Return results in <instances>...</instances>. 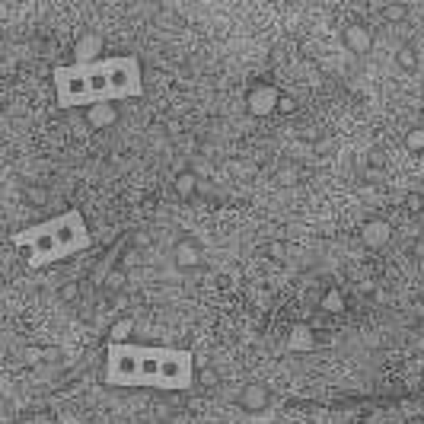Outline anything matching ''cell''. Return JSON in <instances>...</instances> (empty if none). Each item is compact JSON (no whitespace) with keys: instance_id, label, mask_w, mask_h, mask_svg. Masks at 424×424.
Listing matches in <instances>:
<instances>
[{"instance_id":"cell-1","label":"cell","mask_w":424,"mask_h":424,"mask_svg":"<svg viewBox=\"0 0 424 424\" xmlns=\"http://www.w3.org/2000/svg\"><path fill=\"white\" fill-rule=\"evenodd\" d=\"M58 109L99 103H125L144 96V71L137 55H112L99 64H58L52 71Z\"/></svg>"},{"instance_id":"cell-2","label":"cell","mask_w":424,"mask_h":424,"mask_svg":"<svg viewBox=\"0 0 424 424\" xmlns=\"http://www.w3.org/2000/svg\"><path fill=\"white\" fill-rule=\"evenodd\" d=\"M195 379V357L185 348L163 345H109L105 348V383L144 386V389L179 392Z\"/></svg>"},{"instance_id":"cell-3","label":"cell","mask_w":424,"mask_h":424,"mask_svg":"<svg viewBox=\"0 0 424 424\" xmlns=\"http://www.w3.org/2000/svg\"><path fill=\"white\" fill-rule=\"evenodd\" d=\"M10 243L16 249L26 252V265L29 268H48L55 262H64V258L77 256V252L90 249L93 246V233L86 227V217L77 207H67L58 217L33 224L26 230H16L10 236Z\"/></svg>"},{"instance_id":"cell-4","label":"cell","mask_w":424,"mask_h":424,"mask_svg":"<svg viewBox=\"0 0 424 424\" xmlns=\"http://www.w3.org/2000/svg\"><path fill=\"white\" fill-rule=\"evenodd\" d=\"M103 52H105V42L99 33H86L77 39V45H74V64H99L103 61Z\"/></svg>"},{"instance_id":"cell-5","label":"cell","mask_w":424,"mask_h":424,"mask_svg":"<svg viewBox=\"0 0 424 424\" xmlns=\"http://www.w3.org/2000/svg\"><path fill=\"white\" fill-rule=\"evenodd\" d=\"M281 96H284V93H277L275 86H268V84L256 86V90L249 93V112H252V115H271V112H277Z\"/></svg>"},{"instance_id":"cell-6","label":"cell","mask_w":424,"mask_h":424,"mask_svg":"<svg viewBox=\"0 0 424 424\" xmlns=\"http://www.w3.org/2000/svg\"><path fill=\"white\" fill-rule=\"evenodd\" d=\"M268 402H271V392H268V386H262V383H249L239 392V405H243L246 411H265Z\"/></svg>"},{"instance_id":"cell-7","label":"cell","mask_w":424,"mask_h":424,"mask_svg":"<svg viewBox=\"0 0 424 424\" xmlns=\"http://www.w3.org/2000/svg\"><path fill=\"white\" fill-rule=\"evenodd\" d=\"M115 122H118V105L115 103H99V105H93V109H86V125L96 128V131L112 128Z\"/></svg>"},{"instance_id":"cell-8","label":"cell","mask_w":424,"mask_h":424,"mask_svg":"<svg viewBox=\"0 0 424 424\" xmlns=\"http://www.w3.org/2000/svg\"><path fill=\"white\" fill-rule=\"evenodd\" d=\"M345 45L354 55H367L373 48V33L367 26H360V23H354V26L345 29Z\"/></svg>"},{"instance_id":"cell-9","label":"cell","mask_w":424,"mask_h":424,"mask_svg":"<svg viewBox=\"0 0 424 424\" xmlns=\"http://www.w3.org/2000/svg\"><path fill=\"white\" fill-rule=\"evenodd\" d=\"M201 246L198 243H192V239H182V243H176V249H173V262L179 265V268H198L201 265Z\"/></svg>"},{"instance_id":"cell-10","label":"cell","mask_w":424,"mask_h":424,"mask_svg":"<svg viewBox=\"0 0 424 424\" xmlns=\"http://www.w3.org/2000/svg\"><path fill=\"white\" fill-rule=\"evenodd\" d=\"M360 239H364L370 249H379V246L389 243V224H386V220H367L364 230H360Z\"/></svg>"},{"instance_id":"cell-11","label":"cell","mask_w":424,"mask_h":424,"mask_svg":"<svg viewBox=\"0 0 424 424\" xmlns=\"http://www.w3.org/2000/svg\"><path fill=\"white\" fill-rule=\"evenodd\" d=\"M131 332H134V319H118L109 328V345H131Z\"/></svg>"},{"instance_id":"cell-12","label":"cell","mask_w":424,"mask_h":424,"mask_svg":"<svg viewBox=\"0 0 424 424\" xmlns=\"http://www.w3.org/2000/svg\"><path fill=\"white\" fill-rule=\"evenodd\" d=\"M195 188H198V176L195 173H179V179H176V195H179V198H192Z\"/></svg>"},{"instance_id":"cell-13","label":"cell","mask_w":424,"mask_h":424,"mask_svg":"<svg viewBox=\"0 0 424 424\" xmlns=\"http://www.w3.org/2000/svg\"><path fill=\"white\" fill-rule=\"evenodd\" d=\"M290 348H294V351H306V348H313V332H309L306 326H297L294 332H290Z\"/></svg>"},{"instance_id":"cell-14","label":"cell","mask_w":424,"mask_h":424,"mask_svg":"<svg viewBox=\"0 0 424 424\" xmlns=\"http://www.w3.org/2000/svg\"><path fill=\"white\" fill-rule=\"evenodd\" d=\"M319 306L326 309V313H341V309H345V297H341V290H338V287H332L326 297H322Z\"/></svg>"},{"instance_id":"cell-15","label":"cell","mask_w":424,"mask_h":424,"mask_svg":"<svg viewBox=\"0 0 424 424\" xmlns=\"http://www.w3.org/2000/svg\"><path fill=\"white\" fill-rule=\"evenodd\" d=\"M405 147H408L411 154L424 150V125H421V128H411L408 134H405Z\"/></svg>"},{"instance_id":"cell-16","label":"cell","mask_w":424,"mask_h":424,"mask_svg":"<svg viewBox=\"0 0 424 424\" xmlns=\"http://www.w3.org/2000/svg\"><path fill=\"white\" fill-rule=\"evenodd\" d=\"M26 201L33 207H45L48 205V192H42V188H29L26 192Z\"/></svg>"},{"instance_id":"cell-17","label":"cell","mask_w":424,"mask_h":424,"mask_svg":"<svg viewBox=\"0 0 424 424\" xmlns=\"http://www.w3.org/2000/svg\"><path fill=\"white\" fill-rule=\"evenodd\" d=\"M80 297V287H77V281H67L64 287H61V300H77Z\"/></svg>"},{"instance_id":"cell-18","label":"cell","mask_w":424,"mask_h":424,"mask_svg":"<svg viewBox=\"0 0 424 424\" xmlns=\"http://www.w3.org/2000/svg\"><path fill=\"white\" fill-rule=\"evenodd\" d=\"M277 112H284V115H290V112H297L294 96H281V103H277Z\"/></svg>"},{"instance_id":"cell-19","label":"cell","mask_w":424,"mask_h":424,"mask_svg":"<svg viewBox=\"0 0 424 424\" xmlns=\"http://www.w3.org/2000/svg\"><path fill=\"white\" fill-rule=\"evenodd\" d=\"M399 64H402V67H415V52H411V48H402V52H399Z\"/></svg>"},{"instance_id":"cell-20","label":"cell","mask_w":424,"mask_h":424,"mask_svg":"<svg viewBox=\"0 0 424 424\" xmlns=\"http://www.w3.org/2000/svg\"><path fill=\"white\" fill-rule=\"evenodd\" d=\"M105 284H109V290H118V287H122V271H112V275H105Z\"/></svg>"},{"instance_id":"cell-21","label":"cell","mask_w":424,"mask_h":424,"mask_svg":"<svg viewBox=\"0 0 424 424\" xmlns=\"http://www.w3.org/2000/svg\"><path fill=\"white\" fill-rule=\"evenodd\" d=\"M383 13L389 16V20H402V16H405V7H383Z\"/></svg>"},{"instance_id":"cell-22","label":"cell","mask_w":424,"mask_h":424,"mask_svg":"<svg viewBox=\"0 0 424 424\" xmlns=\"http://www.w3.org/2000/svg\"><path fill=\"white\" fill-rule=\"evenodd\" d=\"M294 176H297V169H284V173H281V182H284V185H294Z\"/></svg>"},{"instance_id":"cell-23","label":"cell","mask_w":424,"mask_h":424,"mask_svg":"<svg viewBox=\"0 0 424 424\" xmlns=\"http://www.w3.org/2000/svg\"><path fill=\"white\" fill-rule=\"evenodd\" d=\"M268 252H271V256H275V258H281V256H284V246L271 243V246H268Z\"/></svg>"},{"instance_id":"cell-24","label":"cell","mask_w":424,"mask_h":424,"mask_svg":"<svg viewBox=\"0 0 424 424\" xmlns=\"http://www.w3.org/2000/svg\"><path fill=\"white\" fill-rule=\"evenodd\" d=\"M408 207H411V211H418V207H421V198H418V195H411V198H408Z\"/></svg>"}]
</instances>
